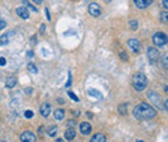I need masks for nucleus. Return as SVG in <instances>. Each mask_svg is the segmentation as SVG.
<instances>
[{"label": "nucleus", "instance_id": "36", "mask_svg": "<svg viewBox=\"0 0 168 142\" xmlns=\"http://www.w3.org/2000/svg\"><path fill=\"white\" fill-rule=\"evenodd\" d=\"M45 12H47V20H50V16H49V12H48V9H45Z\"/></svg>", "mask_w": 168, "mask_h": 142}, {"label": "nucleus", "instance_id": "12", "mask_svg": "<svg viewBox=\"0 0 168 142\" xmlns=\"http://www.w3.org/2000/svg\"><path fill=\"white\" fill-rule=\"evenodd\" d=\"M16 12H17V14H18L21 18H23V20H27L29 18V11H27V8L20 7V8H17V9H16Z\"/></svg>", "mask_w": 168, "mask_h": 142}, {"label": "nucleus", "instance_id": "6", "mask_svg": "<svg viewBox=\"0 0 168 142\" xmlns=\"http://www.w3.org/2000/svg\"><path fill=\"white\" fill-rule=\"evenodd\" d=\"M88 12H89L90 16L98 17L101 14V8H100V5H98L97 3H92V4H89V7H88Z\"/></svg>", "mask_w": 168, "mask_h": 142}, {"label": "nucleus", "instance_id": "29", "mask_svg": "<svg viewBox=\"0 0 168 142\" xmlns=\"http://www.w3.org/2000/svg\"><path fill=\"white\" fill-rule=\"evenodd\" d=\"M120 57H122L123 61H127V59H128V54L126 53V52H122V53H120Z\"/></svg>", "mask_w": 168, "mask_h": 142}, {"label": "nucleus", "instance_id": "35", "mask_svg": "<svg viewBox=\"0 0 168 142\" xmlns=\"http://www.w3.org/2000/svg\"><path fill=\"white\" fill-rule=\"evenodd\" d=\"M32 2L35 3V4H41V3H43V0H32Z\"/></svg>", "mask_w": 168, "mask_h": 142}, {"label": "nucleus", "instance_id": "11", "mask_svg": "<svg viewBox=\"0 0 168 142\" xmlns=\"http://www.w3.org/2000/svg\"><path fill=\"white\" fill-rule=\"evenodd\" d=\"M80 132H81V134H84V136L89 134V133L92 132V127H90V124L87 123V122L81 123L80 124Z\"/></svg>", "mask_w": 168, "mask_h": 142}, {"label": "nucleus", "instance_id": "15", "mask_svg": "<svg viewBox=\"0 0 168 142\" xmlns=\"http://www.w3.org/2000/svg\"><path fill=\"white\" fill-rule=\"evenodd\" d=\"M16 84H17V79L14 76H8L7 77V80H5V85L8 88H13V87H16Z\"/></svg>", "mask_w": 168, "mask_h": 142}, {"label": "nucleus", "instance_id": "37", "mask_svg": "<svg viewBox=\"0 0 168 142\" xmlns=\"http://www.w3.org/2000/svg\"><path fill=\"white\" fill-rule=\"evenodd\" d=\"M72 114H74V115H76V116H78V115H79V111H72Z\"/></svg>", "mask_w": 168, "mask_h": 142}, {"label": "nucleus", "instance_id": "23", "mask_svg": "<svg viewBox=\"0 0 168 142\" xmlns=\"http://www.w3.org/2000/svg\"><path fill=\"white\" fill-rule=\"evenodd\" d=\"M23 4L26 5V8H29V9H31V11H34V12H36V11H38L36 8H34V7L31 5V4H29V3H27V0H23Z\"/></svg>", "mask_w": 168, "mask_h": 142}, {"label": "nucleus", "instance_id": "17", "mask_svg": "<svg viewBox=\"0 0 168 142\" xmlns=\"http://www.w3.org/2000/svg\"><path fill=\"white\" fill-rule=\"evenodd\" d=\"M159 18H160V22L168 25V11L162 12V13H160V16H159Z\"/></svg>", "mask_w": 168, "mask_h": 142}, {"label": "nucleus", "instance_id": "18", "mask_svg": "<svg viewBox=\"0 0 168 142\" xmlns=\"http://www.w3.org/2000/svg\"><path fill=\"white\" fill-rule=\"evenodd\" d=\"M149 97L150 98H151V100H153V102L155 103V105H158V106H160V102H159V96H158V94H155V93H150L149 94Z\"/></svg>", "mask_w": 168, "mask_h": 142}, {"label": "nucleus", "instance_id": "28", "mask_svg": "<svg viewBox=\"0 0 168 142\" xmlns=\"http://www.w3.org/2000/svg\"><path fill=\"white\" fill-rule=\"evenodd\" d=\"M7 27V22L4 20L0 18V30H3V29H5Z\"/></svg>", "mask_w": 168, "mask_h": 142}, {"label": "nucleus", "instance_id": "4", "mask_svg": "<svg viewBox=\"0 0 168 142\" xmlns=\"http://www.w3.org/2000/svg\"><path fill=\"white\" fill-rule=\"evenodd\" d=\"M146 56H148V59L150 61V63H155V62H158V59H159V52L157 48H154V47L148 48Z\"/></svg>", "mask_w": 168, "mask_h": 142}, {"label": "nucleus", "instance_id": "33", "mask_svg": "<svg viewBox=\"0 0 168 142\" xmlns=\"http://www.w3.org/2000/svg\"><path fill=\"white\" fill-rule=\"evenodd\" d=\"M164 109L167 110V113H168V98H167V100L164 101Z\"/></svg>", "mask_w": 168, "mask_h": 142}, {"label": "nucleus", "instance_id": "9", "mask_svg": "<svg viewBox=\"0 0 168 142\" xmlns=\"http://www.w3.org/2000/svg\"><path fill=\"white\" fill-rule=\"evenodd\" d=\"M13 35H14V31H8L5 34H3L2 38H0V44L2 45L8 44L11 41V38H13Z\"/></svg>", "mask_w": 168, "mask_h": 142}, {"label": "nucleus", "instance_id": "40", "mask_svg": "<svg viewBox=\"0 0 168 142\" xmlns=\"http://www.w3.org/2000/svg\"><path fill=\"white\" fill-rule=\"evenodd\" d=\"M56 142H63V141H62V140H60V138H58V140H57V141H56Z\"/></svg>", "mask_w": 168, "mask_h": 142}, {"label": "nucleus", "instance_id": "27", "mask_svg": "<svg viewBox=\"0 0 168 142\" xmlns=\"http://www.w3.org/2000/svg\"><path fill=\"white\" fill-rule=\"evenodd\" d=\"M69 97H70L71 100H74L75 102H78V101H79V98H78V96H75V94L72 93V92H69Z\"/></svg>", "mask_w": 168, "mask_h": 142}, {"label": "nucleus", "instance_id": "16", "mask_svg": "<svg viewBox=\"0 0 168 142\" xmlns=\"http://www.w3.org/2000/svg\"><path fill=\"white\" fill-rule=\"evenodd\" d=\"M63 118H65V110L58 109V110H56V111H54V119L62 120Z\"/></svg>", "mask_w": 168, "mask_h": 142}, {"label": "nucleus", "instance_id": "13", "mask_svg": "<svg viewBox=\"0 0 168 142\" xmlns=\"http://www.w3.org/2000/svg\"><path fill=\"white\" fill-rule=\"evenodd\" d=\"M76 136V132H75V128H69L66 132H65V138L66 140H74Z\"/></svg>", "mask_w": 168, "mask_h": 142}, {"label": "nucleus", "instance_id": "8", "mask_svg": "<svg viewBox=\"0 0 168 142\" xmlns=\"http://www.w3.org/2000/svg\"><path fill=\"white\" fill-rule=\"evenodd\" d=\"M133 3H135V5L137 8H140V9H145V8H148L149 5H151L153 0H133Z\"/></svg>", "mask_w": 168, "mask_h": 142}, {"label": "nucleus", "instance_id": "31", "mask_svg": "<svg viewBox=\"0 0 168 142\" xmlns=\"http://www.w3.org/2000/svg\"><path fill=\"white\" fill-rule=\"evenodd\" d=\"M70 85H71V74H69V80L66 83V87H70Z\"/></svg>", "mask_w": 168, "mask_h": 142}, {"label": "nucleus", "instance_id": "38", "mask_svg": "<svg viewBox=\"0 0 168 142\" xmlns=\"http://www.w3.org/2000/svg\"><path fill=\"white\" fill-rule=\"evenodd\" d=\"M58 102H60V103H63V102H65V101H63V100H62V98H58Z\"/></svg>", "mask_w": 168, "mask_h": 142}, {"label": "nucleus", "instance_id": "32", "mask_svg": "<svg viewBox=\"0 0 168 142\" xmlns=\"http://www.w3.org/2000/svg\"><path fill=\"white\" fill-rule=\"evenodd\" d=\"M163 7H164L168 11V0H163Z\"/></svg>", "mask_w": 168, "mask_h": 142}, {"label": "nucleus", "instance_id": "5", "mask_svg": "<svg viewBox=\"0 0 168 142\" xmlns=\"http://www.w3.org/2000/svg\"><path fill=\"white\" fill-rule=\"evenodd\" d=\"M128 47L131 48L135 53H139V52L141 50L142 48V45H141V41L139 40V39H136V38H132V39H129L128 40Z\"/></svg>", "mask_w": 168, "mask_h": 142}, {"label": "nucleus", "instance_id": "21", "mask_svg": "<svg viewBox=\"0 0 168 142\" xmlns=\"http://www.w3.org/2000/svg\"><path fill=\"white\" fill-rule=\"evenodd\" d=\"M129 26H131L132 30H137V27H139V22L135 21V20H132V21H129Z\"/></svg>", "mask_w": 168, "mask_h": 142}, {"label": "nucleus", "instance_id": "30", "mask_svg": "<svg viewBox=\"0 0 168 142\" xmlns=\"http://www.w3.org/2000/svg\"><path fill=\"white\" fill-rule=\"evenodd\" d=\"M5 63H7V59L4 57H0V66H4Z\"/></svg>", "mask_w": 168, "mask_h": 142}, {"label": "nucleus", "instance_id": "22", "mask_svg": "<svg viewBox=\"0 0 168 142\" xmlns=\"http://www.w3.org/2000/svg\"><path fill=\"white\" fill-rule=\"evenodd\" d=\"M119 113L122 114V115H124V114L127 113V105H126V103H123V105L119 106Z\"/></svg>", "mask_w": 168, "mask_h": 142}, {"label": "nucleus", "instance_id": "25", "mask_svg": "<svg viewBox=\"0 0 168 142\" xmlns=\"http://www.w3.org/2000/svg\"><path fill=\"white\" fill-rule=\"evenodd\" d=\"M34 116V113L31 110H27V111H25V118H27V119H30V118H32Z\"/></svg>", "mask_w": 168, "mask_h": 142}, {"label": "nucleus", "instance_id": "42", "mask_svg": "<svg viewBox=\"0 0 168 142\" xmlns=\"http://www.w3.org/2000/svg\"><path fill=\"white\" fill-rule=\"evenodd\" d=\"M107 2H109V0H107Z\"/></svg>", "mask_w": 168, "mask_h": 142}, {"label": "nucleus", "instance_id": "34", "mask_svg": "<svg viewBox=\"0 0 168 142\" xmlns=\"http://www.w3.org/2000/svg\"><path fill=\"white\" fill-rule=\"evenodd\" d=\"M45 29H47V27H45V25H41V27H40V32H44V31H45Z\"/></svg>", "mask_w": 168, "mask_h": 142}, {"label": "nucleus", "instance_id": "7", "mask_svg": "<svg viewBox=\"0 0 168 142\" xmlns=\"http://www.w3.org/2000/svg\"><path fill=\"white\" fill-rule=\"evenodd\" d=\"M21 142H35V136L32 132L26 131L21 134Z\"/></svg>", "mask_w": 168, "mask_h": 142}, {"label": "nucleus", "instance_id": "39", "mask_svg": "<svg viewBox=\"0 0 168 142\" xmlns=\"http://www.w3.org/2000/svg\"><path fill=\"white\" fill-rule=\"evenodd\" d=\"M164 90H166V92L168 93V85H167V87H164Z\"/></svg>", "mask_w": 168, "mask_h": 142}, {"label": "nucleus", "instance_id": "3", "mask_svg": "<svg viewBox=\"0 0 168 142\" xmlns=\"http://www.w3.org/2000/svg\"><path fill=\"white\" fill-rule=\"evenodd\" d=\"M153 43L157 47H163L168 43V36L164 32H157V34H154V36H153Z\"/></svg>", "mask_w": 168, "mask_h": 142}, {"label": "nucleus", "instance_id": "41", "mask_svg": "<svg viewBox=\"0 0 168 142\" xmlns=\"http://www.w3.org/2000/svg\"><path fill=\"white\" fill-rule=\"evenodd\" d=\"M136 142H145V141H142V140H139V141H136Z\"/></svg>", "mask_w": 168, "mask_h": 142}, {"label": "nucleus", "instance_id": "19", "mask_svg": "<svg viewBox=\"0 0 168 142\" xmlns=\"http://www.w3.org/2000/svg\"><path fill=\"white\" fill-rule=\"evenodd\" d=\"M58 133V128L57 127H49V129H48V136H50V137H54L56 134Z\"/></svg>", "mask_w": 168, "mask_h": 142}, {"label": "nucleus", "instance_id": "1", "mask_svg": "<svg viewBox=\"0 0 168 142\" xmlns=\"http://www.w3.org/2000/svg\"><path fill=\"white\" fill-rule=\"evenodd\" d=\"M133 115H135V118L139 120H150V119L157 116V111H155L149 103L142 102L135 107Z\"/></svg>", "mask_w": 168, "mask_h": 142}, {"label": "nucleus", "instance_id": "2", "mask_svg": "<svg viewBox=\"0 0 168 142\" xmlns=\"http://www.w3.org/2000/svg\"><path fill=\"white\" fill-rule=\"evenodd\" d=\"M132 85L137 92H141V90H144L146 88V85H148V79H146V76L142 74V72H137V74H135L132 77Z\"/></svg>", "mask_w": 168, "mask_h": 142}, {"label": "nucleus", "instance_id": "43", "mask_svg": "<svg viewBox=\"0 0 168 142\" xmlns=\"http://www.w3.org/2000/svg\"><path fill=\"white\" fill-rule=\"evenodd\" d=\"M2 142H3V141H2Z\"/></svg>", "mask_w": 168, "mask_h": 142}, {"label": "nucleus", "instance_id": "20", "mask_svg": "<svg viewBox=\"0 0 168 142\" xmlns=\"http://www.w3.org/2000/svg\"><path fill=\"white\" fill-rule=\"evenodd\" d=\"M27 68H29V71H30V72H34V74H36V72H38L36 66H35L34 63H29V65H27Z\"/></svg>", "mask_w": 168, "mask_h": 142}, {"label": "nucleus", "instance_id": "26", "mask_svg": "<svg viewBox=\"0 0 168 142\" xmlns=\"http://www.w3.org/2000/svg\"><path fill=\"white\" fill-rule=\"evenodd\" d=\"M75 125H76L75 120H69V122H67V127L69 128H75Z\"/></svg>", "mask_w": 168, "mask_h": 142}, {"label": "nucleus", "instance_id": "14", "mask_svg": "<svg viewBox=\"0 0 168 142\" xmlns=\"http://www.w3.org/2000/svg\"><path fill=\"white\" fill-rule=\"evenodd\" d=\"M89 142H106V137L102 134V133H97V134H94L92 138H90Z\"/></svg>", "mask_w": 168, "mask_h": 142}, {"label": "nucleus", "instance_id": "10", "mask_svg": "<svg viewBox=\"0 0 168 142\" xmlns=\"http://www.w3.org/2000/svg\"><path fill=\"white\" fill-rule=\"evenodd\" d=\"M50 111H52V107L49 103H43L40 106V114H41V116H44V118H47V116L50 114Z\"/></svg>", "mask_w": 168, "mask_h": 142}, {"label": "nucleus", "instance_id": "24", "mask_svg": "<svg viewBox=\"0 0 168 142\" xmlns=\"http://www.w3.org/2000/svg\"><path fill=\"white\" fill-rule=\"evenodd\" d=\"M162 63H163V67H164V68H168V57H167V56H164V57H163Z\"/></svg>", "mask_w": 168, "mask_h": 142}]
</instances>
